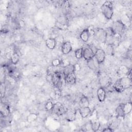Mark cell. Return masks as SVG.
Returning a JSON list of instances; mask_svg holds the SVG:
<instances>
[{"label":"cell","mask_w":132,"mask_h":132,"mask_svg":"<svg viewBox=\"0 0 132 132\" xmlns=\"http://www.w3.org/2000/svg\"><path fill=\"white\" fill-rule=\"evenodd\" d=\"M116 112L117 116V117L119 118H124V117L125 116L123 111V107H122V103L119 104L116 109Z\"/></svg>","instance_id":"obj_20"},{"label":"cell","mask_w":132,"mask_h":132,"mask_svg":"<svg viewBox=\"0 0 132 132\" xmlns=\"http://www.w3.org/2000/svg\"><path fill=\"white\" fill-rule=\"evenodd\" d=\"M65 82L69 85H73L76 83V77L74 72L69 74L64 77Z\"/></svg>","instance_id":"obj_10"},{"label":"cell","mask_w":132,"mask_h":132,"mask_svg":"<svg viewBox=\"0 0 132 132\" xmlns=\"http://www.w3.org/2000/svg\"><path fill=\"white\" fill-rule=\"evenodd\" d=\"M122 107L125 116L129 114L132 110V104L131 102L122 103Z\"/></svg>","instance_id":"obj_15"},{"label":"cell","mask_w":132,"mask_h":132,"mask_svg":"<svg viewBox=\"0 0 132 132\" xmlns=\"http://www.w3.org/2000/svg\"><path fill=\"white\" fill-rule=\"evenodd\" d=\"M54 103H53L51 101H47L45 103V106H44L45 109L46 111H52L53 108L54 107Z\"/></svg>","instance_id":"obj_26"},{"label":"cell","mask_w":132,"mask_h":132,"mask_svg":"<svg viewBox=\"0 0 132 132\" xmlns=\"http://www.w3.org/2000/svg\"><path fill=\"white\" fill-rule=\"evenodd\" d=\"M20 60V56L17 52H14L10 57V62L13 65L16 64Z\"/></svg>","instance_id":"obj_18"},{"label":"cell","mask_w":132,"mask_h":132,"mask_svg":"<svg viewBox=\"0 0 132 132\" xmlns=\"http://www.w3.org/2000/svg\"><path fill=\"white\" fill-rule=\"evenodd\" d=\"M126 26L121 20H118L113 22L110 27L115 34L121 35L124 32Z\"/></svg>","instance_id":"obj_2"},{"label":"cell","mask_w":132,"mask_h":132,"mask_svg":"<svg viewBox=\"0 0 132 132\" xmlns=\"http://www.w3.org/2000/svg\"><path fill=\"white\" fill-rule=\"evenodd\" d=\"M61 64V61L58 58H55L52 61V65L53 67H57Z\"/></svg>","instance_id":"obj_28"},{"label":"cell","mask_w":132,"mask_h":132,"mask_svg":"<svg viewBox=\"0 0 132 132\" xmlns=\"http://www.w3.org/2000/svg\"><path fill=\"white\" fill-rule=\"evenodd\" d=\"M106 54L105 51L102 48H97L94 53V58L98 62V63L101 64L103 63L106 58Z\"/></svg>","instance_id":"obj_4"},{"label":"cell","mask_w":132,"mask_h":132,"mask_svg":"<svg viewBox=\"0 0 132 132\" xmlns=\"http://www.w3.org/2000/svg\"><path fill=\"white\" fill-rule=\"evenodd\" d=\"M119 117H117V119H114L113 120V121H111V122L110 123V124H109V125L108 126L110 128H111L113 131L114 130V129L117 128L119 125L120 124V121H119Z\"/></svg>","instance_id":"obj_22"},{"label":"cell","mask_w":132,"mask_h":132,"mask_svg":"<svg viewBox=\"0 0 132 132\" xmlns=\"http://www.w3.org/2000/svg\"><path fill=\"white\" fill-rule=\"evenodd\" d=\"M112 87H113V90L116 91L117 92L120 93L123 92L124 89H123L122 86L121 85L120 81L119 80V79H118L113 85H112Z\"/></svg>","instance_id":"obj_17"},{"label":"cell","mask_w":132,"mask_h":132,"mask_svg":"<svg viewBox=\"0 0 132 132\" xmlns=\"http://www.w3.org/2000/svg\"><path fill=\"white\" fill-rule=\"evenodd\" d=\"M97 96L98 100L103 102L105 100L106 97V91L104 87H100L97 90Z\"/></svg>","instance_id":"obj_12"},{"label":"cell","mask_w":132,"mask_h":132,"mask_svg":"<svg viewBox=\"0 0 132 132\" xmlns=\"http://www.w3.org/2000/svg\"><path fill=\"white\" fill-rule=\"evenodd\" d=\"M113 46L112 45H108V44H106V54L107 53L108 55H111L113 53V51H114V48H113Z\"/></svg>","instance_id":"obj_27"},{"label":"cell","mask_w":132,"mask_h":132,"mask_svg":"<svg viewBox=\"0 0 132 132\" xmlns=\"http://www.w3.org/2000/svg\"><path fill=\"white\" fill-rule=\"evenodd\" d=\"M83 48L82 58L88 61L94 57V52L90 45H87Z\"/></svg>","instance_id":"obj_5"},{"label":"cell","mask_w":132,"mask_h":132,"mask_svg":"<svg viewBox=\"0 0 132 132\" xmlns=\"http://www.w3.org/2000/svg\"><path fill=\"white\" fill-rule=\"evenodd\" d=\"M91 36L90 31L89 28L84 29L80 34L79 37L81 40L84 42H87Z\"/></svg>","instance_id":"obj_11"},{"label":"cell","mask_w":132,"mask_h":132,"mask_svg":"<svg viewBox=\"0 0 132 132\" xmlns=\"http://www.w3.org/2000/svg\"><path fill=\"white\" fill-rule=\"evenodd\" d=\"M102 131H104V132H112V131H113V130L111 128H110L108 126L107 127H105L104 129H103L102 130Z\"/></svg>","instance_id":"obj_29"},{"label":"cell","mask_w":132,"mask_h":132,"mask_svg":"<svg viewBox=\"0 0 132 132\" xmlns=\"http://www.w3.org/2000/svg\"><path fill=\"white\" fill-rule=\"evenodd\" d=\"M38 118V114L35 113H29L26 118V120L29 123H31L36 121Z\"/></svg>","instance_id":"obj_23"},{"label":"cell","mask_w":132,"mask_h":132,"mask_svg":"<svg viewBox=\"0 0 132 132\" xmlns=\"http://www.w3.org/2000/svg\"><path fill=\"white\" fill-rule=\"evenodd\" d=\"M62 72L63 73V74L64 75V77L68 75L70 73H75V70H74V64H72L71 63H69L63 67Z\"/></svg>","instance_id":"obj_14"},{"label":"cell","mask_w":132,"mask_h":132,"mask_svg":"<svg viewBox=\"0 0 132 132\" xmlns=\"http://www.w3.org/2000/svg\"><path fill=\"white\" fill-rule=\"evenodd\" d=\"M61 52L63 55L69 54L72 50V45L70 41H64L61 47Z\"/></svg>","instance_id":"obj_8"},{"label":"cell","mask_w":132,"mask_h":132,"mask_svg":"<svg viewBox=\"0 0 132 132\" xmlns=\"http://www.w3.org/2000/svg\"><path fill=\"white\" fill-rule=\"evenodd\" d=\"M82 53H83V48H78L76 49L74 52V55L76 58L80 59L82 58Z\"/></svg>","instance_id":"obj_24"},{"label":"cell","mask_w":132,"mask_h":132,"mask_svg":"<svg viewBox=\"0 0 132 132\" xmlns=\"http://www.w3.org/2000/svg\"><path fill=\"white\" fill-rule=\"evenodd\" d=\"M78 111L81 118L85 119L88 117L91 113V110L89 106L88 107H80Z\"/></svg>","instance_id":"obj_9"},{"label":"cell","mask_w":132,"mask_h":132,"mask_svg":"<svg viewBox=\"0 0 132 132\" xmlns=\"http://www.w3.org/2000/svg\"><path fill=\"white\" fill-rule=\"evenodd\" d=\"M76 113V111H74L72 110H69L66 111L64 114L65 115V118L68 120L72 121L75 119Z\"/></svg>","instance_id":"obj_16"},{"label":"cell","mask_w":132,"mask_h":132,"mask_svg":"<svg viewBox=\"0 0 132 132\" xmlns=\"http://www.w3.org/2000/svg\"><path fill=\"white\" fill-rule=\"evenodd\" d=\"M74 70H75V71H79L80 69V65L77 64V63H75V64H74Z\"/></svg>","instance_id":"obj_30"},{"label":"cell","mask_w":132,"mask_h":132,"mask_svg":"<svg viewBox=\"0 0 132 132\" xmlns=\"http://www.w3.org/2000/svg\"><path fill=\"white\" fill-rule=\"evenodd\" d=\"M80 107H88L89 106V101L88 97L85 95H82L79 102Z\"/></svg>","instance_id":"obj_19"},{"label":"cell","mask_w":132,"mask_h":132,"mask_svg":"<svg viewBox=\"0 0 132 132\" xmlns=\"http://www.w3.org/2000/svg\"><path fill=\"white\" fill-rule=\"evenodd\" d=\"M94 37L95 40L99 43H105L106 37L107 34L105 29L103 28H97L94 32Z\"/></svg>","instance_id":"obj_3"},{"label":"cell","mask_w":132,"mask_h":132,"mask_svg":"<svg viewBox=\"0 0 132 132\" xmlns=\"http://www.w3.org/2000/svg\"><path fill=\"white\" fill-rule=\"evenodd\" d=\"M52 111L57 116H60L64 115L67 110H65L64 106L60 103H54V107Z\"/></svg>","instance_id":"obj_6"},{"label":"cell","mask_w":132,"mask_h":132,"mask_svg":"<svg viewBox=\"0 0 132 132\" xmlns=\"http://www.w3.org/2000/svg\"><path fill=\"white\" fill-rule=\"evenodd\" d=\"M45 45L50 50H54L57 45V41L54 38H48L45 40Z\"/></svg>","instance_id":"obj_13"},{"label":"cell","mask_w":132,"mask_h":132,"mask_svg":"<svg viewBox=\"0 0 132 132\" xmlns=\"http://www.w3.org/2000/svg\"><path fill=\"white\" fill-rule=\"evenodd\" d=\"M90 124L92 130L95 132L97 131L101 127V123L99 121H91Z\"/></svg>","instance_id":"obj_21"},{"label":"cell","mask_w":132,"mask_h":132,"mask_svg":"<svg viewBox=\"0 0 132 132\" xmlns=\"http://www.w3.org/2000/svg\"><path fill=\"white\" fill-rule=\"evenodd\" d=\"M1 114L4 116V117L8 116V115L10 113V110L9 107L6 105H4V107H3L2 106H1Z\"/></svg>","instance_id":"obj_25"},{"label":"cell","mask_w":132,"mask_h":132,"mask_svg":"<svg viewBox=\"0 0 132 132\" xmlns=\"http://www.w3.org/2000/svg\"><path fill=\"white\" fill-rule=\"evenodd\" d=\"M120 83L124 90L128 89L131 86V78L127 76L122 77L119 79Z\"/></svg>","instance_id":"obj_7"},{"label":"cell","mask_w":132,"mask_h":132,"mask_svg":"<svg viewBox=\"0 0 132 132\" xmlns=\"http://www.w3.org/2000/svg\"><path fill=\"white\" fill-rule=\"evenodd\" d=\"M101 12L107 20H110L113 14L112 3L110 1H105L101 7Z\"/></svg>","instance_id":"obj_1"}]
</instances>
